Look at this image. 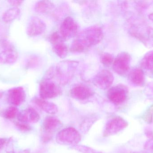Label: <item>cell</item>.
Listing matches in <instances>:
<instances>
[{"instance_id": "obj_1", "label": "cell", "mask_w": 153, "mask_h": 153, "mask_svg": "<svg viewBox=\"0 0 153 153\" xmlns=\"http://www.w3.org/2000/svg\"><path fill=\"white\" fill-rule=\"evenodd\" d=\"M103 32L98 25L88 27L78 33L71 45V51L82 53L99 44L103 38Z\"/></svg>"}, {"instance_id": "obj_2", "label": "cell", "mask_w": 153, "mask_h": 153, "mask_svg": "<svg viewBox=\"0 0 153 153\" xmlns=\"http://www.w3.org/2000/svg\"><path fill=\"white\" fill-rule=\"evenodd\" d=\"M78 66L76 61H62L49 68L44 78L54 80L60 85H65L72 80Z\"/></svg>"}, {"instance_id": "obj_3", "label": "cell", "mask_w": 153, "mask_h": 153, "mask_svg": "<svg viewBox=\"0 0 153 153\" xmlns=\"http://www.w3.org/2000/svg\"><path fill=\"white\" fill-rule=\"evenodd\" d=\"M81 139L80 133L74 127L62 129L57 133L56 137L57 143L61 145L71 146L72 147L77 145L81 142Z\"/></svg>"}, {"instance_id": "obj_4", "label": "cell", "mask_w": 153, "mask_h": 153, "mask_svg": "<svg viewBox=\"0 0 153 153\" xmlns=\"http://www.w3.org/2000/svg\"><path fill=\"white\" fill-rule=\"evenodd\" d=\"M60 85L54 80L44 78L39 84V94L40 99H48L59 96L62 93Z\"/></svg>"}, {"instance_id": "obj_5", "label": "cell", "mask_w": 153, "mask_h": 153, "mask_svg": "<svg viewBox=\"0 0 153 153\" xmlns=\"http://www.w3.org/2000/svg\"><path fill=\"white\" fill-rule=\"evenodd\" d=\"M79 26L75 19L71 16L66 17L62 22L59 33L65 40L75 37L78 34Z\"/></svg>"}, {"instance_id": "obj_6", "label": "cell", "mask_w": 153, "mask_h": 153, "mask_svg": "<svg viewBox=\"0 0 153 153\" xmlns=\"http://www.w3.org/2000/svg\"><path fill=\"white\" fill-rule=\"evenodd\" d=\"M128 126V123L123 118L118 116L113 117L106 123L103 137H108L117 134L126 128Z\"/></svg>"}, {"instance_id": "obj_7", "label": "cell", "mask_w": 153, "mask_h": 153, "mask_svg": "<svg viewBox=\"0 0 153 153\" xmlns=\"http://www.w3.org/2000/svg\"><path fill=\"white\" fill-rule=\"evenodd\" d=\"M128 90L122 84H118L111 88L107 93V97L111 102L116 106L124 103L127 99Z\"/></svg>"}, {"instance_id": "obj_8", "label": "cell", "mask_w": 153, "mask_h": 153, "mask_svg": "<svg viewBox=\"0 0 153 153\" xmlns=\"http://www.w3.org/2000/svg\"><path fill=\"white\" fill-rule=\"evenodd\" d=\"M62 125L61 121L55 117L49 116L44 119L43 129L44 134L42 140L44 143L48 142L52 139L53 133Z\"/></svg>"}, {"instance_id": "obj_9", "label": "cell", "mask_w": 153, "mask_h": 153, "mask_svg": "<svg viewBox=\"0 0 153 153\" xmlns=\"http://www.w3.org/2000/svg\"><path fill=\"white\" fill-rule=\"evenodd\" d=\"M130 55L126 52H121L114 60L113 70L119 75H126L130 69Z\"/></svg>"}, {"instance_id": "obj_10", "label": "cell", "mask_w": 153, "mask_h": 153, "mask_svg": "<svg viewBox=\"0 0 153 153\" xmlns=\"http://www.w3.org/2000/svg\"><path fill=\"white\" fill-rule=\"evenodd\" d=\"M114 79L112 73L108 70L104 69L95 75L93 82L97 88L105 90L109 89L111 86Z\"/></svg>"}, {"instance_id": "obj_11", "label": "cell", "mask_w": 153, "mask_h": 153, "mask_svg": "<svg viewBox=\"0 0 153 153\" xmlns=\"http://www.w3.org/2000/svg\"><path fill=\"white\" fill-rule=\"evenodd\" d=\"M46 29V24L37 16H32L29 20L27 27V33L31 37L43 34Z\"/></svg>"}, {"instance_id": "obj_12", "label": "cell", "mask_w": 153, "mask_h": 153, "mask_svg": "<svg viewBox=\"0 0 153 153\" xmlns=\"http://www.w3.org/2000/svg\"><path fill=\"white\" fill-rule=\"evenodd\" d=\"M18 121L26 124H36L40 119L38 112L32 107H28L18 113Z\"/></svg>"}, {"instance_id": "obj_13", "label": "cell", "mask_w": 153, "mask_h": 153, "mask_svg": "<svg viewBox=\"0 0 153 153\" xmlns=\"http://www.w3.org/2000/svg\"><path fill=\"white\" fill-rule=\"evenodd\" d=\"M25 99L26 93L22 87H15L8 91V102L13 106H19L25 101Z\"/></svg>"}, {"instance_id": "obj_14", "label": "cell", "mask_w": 153, "mask_h": 153, "mask_svg": "<svg viewBox=\"0 0 153 153\" xmlns=\"http://www.w3.org/2000/svg\"><path fill=\"white\" fill-rule=\"evenodd\" d=\"M93 94V92L91 88L84 84L76 85L70 91L71 96L78 100H85L91 98Z\"/></svg>"}, {"instance_id": "obj_15", "label": "cell", "mask_w": 153, "mask_h": 153, "mask_svg": "<svg viewBox=\"0 0 153 153\" xmlns=\"http://www.w3.org/2000/svg\"><path fill=\"white\" fill-rule=\"evenodd\" d=\"M33 102L42 110L48 114L54 115L58 112V107L53 102H49L40 98L34 99Z\"/></svg>"}, {"instance_id": "obj_16", "label": "cell", "mask_w": 153, "mask_h": 153, "mask_svg": "<svg viewBox=\"0 0 153 153\" xmlns=\"http://www.w3.org/2000/svg\"><path fill=\"white\" fill-rule=\"evenodd\" d=\"M19 54L14 49L4 50L0 53V64H11L18 60Z\"/></svg>"}, {"instance_id": "obj_17", "label": "cell", "mask_w": 153, "mask_h": 153, "mask_svg": "<svg viewBox=\"0 0 153 153\" xmlns=\"http://www.w3.org/2000/svg\"><path fill=\"white\" fill-rule=\"evenodd\" d=\"M129 79L131 82L134 85L141 86L144 82V73L142 70L138 68L134 69L129 74Z\"/></svg>"}, {"instance_id": "obj_18", "label": "cell", "mask_w": 153, "mask_h": 153, "mask_svg": "<svg viewBox=\"0 0 153 153\" xmlns=\"http://www.w3.org/2000/svg\"><path fill=\"white\" fill-rule=\"evenodd\" d=\"M54 7V4L50 1H38L35 4V10L38 13L44 14L53 10Z\"/></svg>"}, {"instance_id": "obj_19", "label": "cell", "mask_w": 153, "mask_h": 153, "mask_svg": "<svg viewBox=\"0 0 153 153\" xmlns=\"http://www.w3.org/2000/svg\"><path fill=\"white\" fill-rule=\"evenodd\" d=\"M20 13V10L18 7L10 8L5 11L3 14L2 20L4 22L9 23L15 20Z\"/></svg>"}, {"instance_id": "obj_20", "label": "cell", "mask_w": 153, "mask_h": 153, "mask_svg": "<svg viewBox=\"0 0 153 153\" xmlns=\"http://www.w3.org/2000/svg\"><path fill=\"white\" fill-rule=\"evenodd\" d=\"M53 49L56 55L60 58H65L68 54V47L64 42H59L53 45Z\"/></svg>"}, {"instance_id": "obj_21", "label": "cell", "mask_w": 153, "mask_h": 153, "mask_svg": "<svg viewBox=\"0 0 153 153\" xmlns=\"http://www.w3.org/2000/svg\"><path fill=\"white\" fill-rule=\"evenodd\" d=\"M142 66L149 71H153V51L146 55L142 61Z\"/></svg>"}, {"instance_id": "obj_22", "label": "cell", "mask_w": 153, "mask_h": 153, "mask_svg": "<svg viewBox=\"0 0 153 153\" xmlns=\"http://www.w3.org/2000/svg\"><path fill=\"white\" fill-rule=\"evenodd\" d=\"M19 113V109L17 107L10 106L7 108L4 112V117L8 119H13L17 116Z\"/></svg>"}, {"instance_id": "obj_23", "label": "cell", "mask_w": 153, "mask_h": 153, "mask_svg": "<svg viewBox=\"0 0 153 153\" xmlns=\"http://www.w3.org/2000/svg\"><path fill=\"white\" fill-rule=\"evenodd\" d=\"M97 119L94 116L90 117L85 119L81 124V128L82 131L83 132H88Z\"/></svg>"}, {"instance_id": "obj_24", "label": "cell", "mask_w": 153, "mask_h": 153, "mask_svg": "<svg viewBox=\"0 0 153 153\" xmlns=\"http://www.w3.org/2000/svg\"><path fill=\"white\" fill-rule=\"evenodd\" d=\"M72 149L76 150L81 153H100V152H98L96 150L84 145H77L71 147Z\"/></svg>"}, {"instance_id": "obj_25", "label": "cell", "mask_w": 153, "mask_h": 153, "mask_svg": "<svg viewBox=\"0 0 153 153\" xmlns=\"http://www.w3.org/2000/svg\"><path fill=\"white\" fill-rule=\"evenodd\" d=\"M100 61L105 66L110 65L114 62V58L111 54L104 53L101 56Z\"/></svg>"}, {"instance_id": "obj_26", "label": "cell", "mask_w": 153, "mask_h": 153, "mask_svg": "<svg viewBox=\"0 0 153 153\" xmlns=\"http://www.w3.org/2000/svg\"><path fill=\"white\" fill-rule=\"evenodd\" d=\"M39 59L36 56H32L29 57L26 63V66L27 68H33L36 67L39 63Z\"/></svg>"}, {"instance_id": "obj_27", "label": "cell", "mask_w": 153, "mask_h": 153, "mask_svg": "<svg viewBox=\"0 0 153 153\" xmlns=\"http://www.w3.org/2000/svg\"><path fill=\"white\" fill-rule=\"evenodd\" d=\"M49 41L52 45H54L56 43L61 42H64V40L60 35L59 32L56 31L52 33V35L49 37Z\"/></svg>"}, {"instance_id": "obj_28", "label": "cell", "mask_w": 153, "mask_h": 153, "mask_svg": "<svg viewBox=\"0 0 153 153\" xmlns=\"http://www.w3.org/2000/svg\"><path fill=\"white\" fill-rule=\"evenodd\" d=\"M16 127L19 131L22 132H28L32 130L31 127L29 124L17 121L14 123Z\"/></svg>"}, {"instance_id": "obj_29", "label": "cell", "mask_w": 153, "mask_h": 153, "mask_svg": "<svg viewBox=\"0 0 153 153\" xmlns=\"http://www.w3.org/2000/svg\"><path fill=\"white\" fill-rule=\"evenodd\" d=\"M145 150L147 152H153V137L146 141L144 145Z\"/></svg>"}, {"instance_id": "obj_30", "label": "cell", "mask_w": 153, "mask_h": 153, "mask_svg": "<svg viewBox=\"0 0 153 153\" xmlns=\"http://www.w3.org/2000/svg\"><path fill=\"white\" fill-rule=\"evenodd\" d=\"M1 46L4 50H10L14 49V48L12 44L8 40H4L1 42Z\"/></svg>"}, {"instance_id": "obj_31", "label": "cell", "mask_w": 153, "mask_h": 153, "mask_svg": "<svg viewBox=\"0 0 153 153\" xmlns=\"http://www.w3.org/2000/svg\"><path fill=\"white\" fill-rule=\"evenodd\" d=\"M153 111L152 110H150L148 111L144 116L145 121L147 123H151L152 121Z\"/></svg>"}, {"instance_id": "obj_32", "label": "cell", "mask_w": 153, "mask_h": 153, "mask_svg": "<svg viewBox=\"0 0 153 153\" xmlns=\"http://www.w3.org/2000/svg\"><path fill=\"white\" fill-rule=\"evenodd\" d=\"M10 140L6 138L0 137V150L2 149L8 143Z\"/></svg>"}, {"instance_id": "obj_33", "label": "cell", "mask_w": 153, "mask_h": 153, "mask_svg": "<svg viewBox=\"0 0 153 153\" xmlns=\"http://www.w3.org/2000/svg\"><path fill=\"white\" fill-rule=\"evenodd\" d=\"M22 1H17V0H13V1H8V2L13 6L17 7V6L20 5L23 2Z\"/></svg>"}, {"instance_id": "obj_34", "label": "cell", "mask_w": 153, "mask_h": 153, "mask_svg": "<svg viewBox=\"0 0 153 153\" xmlns=\"http://www.w3.org/2000/svg\"><path fill=\"white\" fill-rule=\"evenodd\" d=\"M6 153H30V151L28 149H26V150H20V151H7Z\"/></svg>"}, {"instance_id": "obj_35", "label": "cell", "mask_w": 153, "mask_h": 153, "mask_svg": "<svg viewBox=\"0 0 153 153\" xmlns=\"http://www.w3.org/2000/svg\"><path fill=\"white\" fill-rule=\"evenodd\" d=\"M145 134L149 139L152 138L153 137V132L149 129H146L145 131Z\"/></svg>"}, {"instance_id": "obj_36", "label": "cell", "mask_w": 153, "mask_h": 153, "mask_svg": "<svg viewBox=\"0 0 153 153\" xmlns=\"http://www.w3.org/2000/svg\"><path fill=\"white\" fill-rule=\"evenodd\" d=\"M133 153H149L148 152H146V151H141V152H134Z\"/></svg>"}, {"instance_id": "obj_37", "label": "cell", "mask_w": 153, "mask_h": 153, "mask_svg": "<svg viewBox=\"0 0 153 153\" xmlns=\"http://www.w3.org/2000/svg\"><path fill=\"white\" fill-rule=\"evenodd\" d=\"M3 96V93L1 92H0V99H1Z\"/></svg>"}, {"instance_id": "obj_38", "label": "cell", "mask_w": 153, "mask_h": 153, "mask_svg": "<svg viewBox=\"0 0 153 153\" xmlns=\"http://www.w3.org/2000/svg\"><path fill=\"white\" fill-rule=\"evenodd\" d=\"M100 153H102V152H100Z\"/></svg>"}]
</instances>
